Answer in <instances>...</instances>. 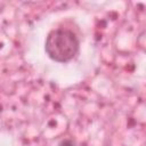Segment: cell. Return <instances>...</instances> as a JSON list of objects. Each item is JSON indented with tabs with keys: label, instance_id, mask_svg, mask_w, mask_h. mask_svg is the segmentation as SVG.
Returning a JSON list of instances; mask_svg holds the SVG:
<instances>
[{
	"label": "cell",
	"instance_id": "cell-1",
	"mask_svg": "<svg viewBox=\"0 0 146 146\" xmlns=\"http://www.w3.org/2000/svg\"><path fill=\"white\" fill-rule=\"evenodd\" d=\"M44 49L52 60L59 63L68 62L79 50V40L72 31L66 29H56L49 32Z\"/></svg>",
	"mask_w": 146,
	"mask_h": 146
},
{
	"label": "cell",
	"instance_id": "cell-2",
	"mask_svg": "<svg viewBox=\"0 0 146 146\" xmlns=\"http://www.w3.org/2000/svg\"><path fill=\"white\" fill-rule=\"evenodd\" d=\"M58 146H74V143L71 140V139H64L59 143Z\"/></svg>",
	"mask_w": 146,
	"mask_h": 146
}]
</instances>
